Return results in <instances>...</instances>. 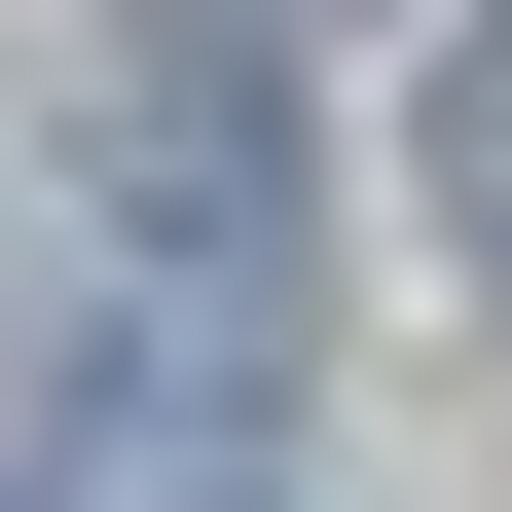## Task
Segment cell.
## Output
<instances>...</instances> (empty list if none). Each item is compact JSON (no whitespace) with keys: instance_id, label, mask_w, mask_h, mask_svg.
<instances>
[{"instance_id":"6da1fadb","label":"cell","mask_w":512,"mask_h":512,"mask_svg":"<svg viewBox=\"0 0 512 512\" xmlns=\"http://www.w3.org/2000/svg\"><path fill=\"white\" fill-rule=\"evenodd\" d=\"M110 183H147V366L220 403V366H293V110L183 37V74H110Z\"/></svg>"},{"instance_id":"7a4b0ae2","label":"cell","mask_w":512,"mask_h":512,"mask_svg":"<svg viewBox=\"0 0 512 512\" xmlns=\"http://www.w3.org/2000/svg\"><path fill=\"white\" fill-rule=\"evenodd\" d=\"M439 220L512 256V37H476V74H439Z\"/></svg>"}]
</instances>
